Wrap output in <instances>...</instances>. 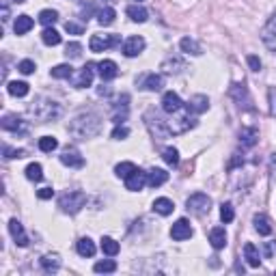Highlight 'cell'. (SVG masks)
Here are the masks:
<instances>
[{
    "label": "cell",
    "instance_id": "cell-56",
    "mask_svg": "<svg viewBox=\"0 0 276 276\" xmlns=\"http://www.w3.org/2000/svg\"><path fill=\"white\" fill-rule=\"evenodd\" d=\"M239 164H244V160L233 158V160H231V164H229V171H231V169H235V166H239Z\"/></svg>",
    "mask_w": 276,
    "mask_h": 276
},
{
    "label": "cell",
    "instance_id": "cell-10",
    "mask_svg": "<svg viewBox=\"0 0 276 276\" xmlns=\"http://www.w3.org/2000/svg\"><path fill=\"white\" fill-rule=\"evenodd\" d=\"M61 162L69 169H82L84 166V158L80 156V151L76 147H65L61 151Z\"/></svg>",
    "mask_w": 276,
    "mask_h": 276
},
{
    "label": "cell",
    "instance_id": "cell-25",
    "mask_svg": "<svg viewBox=\"0 0 276 276\" xmlns=\"http://www.w3.org/2000/svg\"><path fill=\"white\" fill-rule=\"evenodd\" d=\"M162 69H164V74H179V71L186 69V63L179 56H166L162 63Z\"/></svg>",
    "mask_w": 276,
    "mask_h": 276
},
{
    "label": "cell",
    "instance_id": "cell-17",
    "mask_svg": "<svg viewBox=\"0 0 276 276\" xmlns=\"http://www.w3.org/2000/svg\"><path fill=\"white\" fill-rule=\"evenodd\" d=\"M229 95L233 97L239 106L250 108V95H248V89H246V84H244V82H237V84L231 86V89H229Z\"/></svg>",
    "mask_w": 276,
    "mask_h": 276
},
{
    "label": "cell",
    "instance_id": "cell-12",
    "mask_svg": "<svg viewBox=\"0 0 276 276\" xmlns=\"http://www.w3.org/2000/svg\"><path fill=\"white\" fill-rule=\"evenodd\" d=\"M171 237L175 242H184V239H190L192 237V227L186 218H179V220L171 227Z\"/></svg>",
    "mask_w": 276,
    "mask_h": 276
},
{
    "label": "cell",
    "instance_id": "cell-1",
    "mask_svg": "<svg viewBox=\"0 0 276 276\" xmlns=\"http://www.w3.org/2000/svg\"><path fill=\"white\" fill-rule=\"evenodd\" d=\"M67 132L71 138L76 141H89V138H95L101 132V119L95 112H80L74 119L69 121Z\"/></svg>",
    "mask_w": 276,
    "mask_h": 276
},
{
    "label": "cell",
    "instance_id": "cell-19",
    "mask_svg": "<svg viewBox=\"0 0 276 276\" xmlns=\"http://www.w3.org/2000/svg\"><path fill=\"white\" fill-rule=\"evenodd\" d=\"M259 141V129L257 127H242L239 129V145L246 149H250V147H255Z\"/></svg>",
    "mask_w": 276,
    "mask_h": 276
},
{
    "label": "cell",
    "instance_id": "cell-16",
    "mask_svg": "<svg viewBox=\"0 0 276 276\" xmlns=\"http://www.w3.org/2000/svg\"><path fill=\"white\" fill-rule=\"evenodd\" d=\"M145 184H147V173H143L141 169H136L132 175L125 179V188L129 192H141L145 188Z\"/></svg>",
    "mask_w": 276,
    "mask_h": 276
},
{
    "label": "cell",
    "instance_id": "cell-36",
    "mask_svg": "<svg viewBox=\"0 0 276 276\" xmlns=\"http://www.w3.org/2000/svg\"><path fill=\"white\" fill-rule=\"evenodd\" d=\"M41 41L46 43V46H59V43H61V35H59V31L46 26V31L41 33Z\"/></svg>",
    "mask_w": 276,
    "mask_h": 276
},
{
    "label": "cell",
    "instance_id": "cell-23",
    "mask_svg": "<svg viewBox=\"0 0 276 276\" xmlns=\"http://www.w3.org/2000/svg\"><path fill=\"white\" fill-rule=\"evenodd\" d=\"M188 110L194 114H203L209 110V99L205 95H192L190 101H188Z\"/></svg>",
    "mask_w": 276,
    "mask_h": 276
},
{
    "label": "cell",
    "instance_id": "cell-41",
    "mask_svg": "<svg viewBox=\"0 0 276 276\" xmlns=\"http://www.w3.org/2000/svg\"><path fill=\"white\" fill-rule=\"evenodd\" d=\"M39 22L43 26H54L56 22H59V13H56L54 9H43L39 13Z\"/></svg>",
    "mask_w": 276,
    "mask_h": 276
},
{
    "label": "cell",
    "instance_id": "cell-42",
    "mask_svg": "<svg viewBox=\"0 0 276 276\" xmlns=\"http://www.w3.org/2000/svg\"><path fill=\"white\" fill-rule=\"evenodd\" d=\"M93 270L97 274H110V272L117 270V263H114L112 259H104V261H97V263L93 265Z\"/></svg>",
    "mask_w": 276,
    "mask_h": 276
},
{
    "label": "cell",
    "instance_id": "cell-3",
    "mask_svg": "<svg viewBox=\"0 0 276 276\" xmlns=\"http://www.w3.org/2000/svg\"><path fill=\"white\" fill-rule=\"evenodd\" d=\"M84 205H86V194L82 190H69L61 194V199H59V207L65 214H78Z\"/></svg>",
    "mask_w": 276,
    "mask_h": 276
},
{
    "label": "cell",
    "instance_id": "cell-18",
    "mask_svg": "<svg viewBox=\"0 0 276 276\" xmlns=\"http://www.w3.org/2000/svg\"><path fill=\"white\" fill-rule=\"evenodd\" d=\"M9 231H11V237L16 239V244L18 246H28V235H26V231H24V227H22V222L18 220V218H11L9 220Z\"/></svg>",
    "mask_w": 276,
    "mask_h": 276
},
{
    "label": "cell",
    "instance_id": "cell-2",
    "mask_svg": "<svg viewBox=\"0 0 276 276\" xmlns=\"http://www.w3.org/2000/svg\"><path fill=\"white\" fill-rule=\"evenodd\" d=\"M28 114L35 119V121H41V123H48V121H54L63 114V108L59 101L54 99H48V97H37L28 106Z\"/></svg>",
    "mask_w": 276,
    "mask_h": 276
},
{
    "label": "cell",
    "instance_id": "cell-44",
    "mask_svg": "<svg viewBox=\"0 0 276 276\" xmlns=\"http://www.w3.org/2000/svg\"><path fill=\"white\" fill-rule=\"evenodd\" d=\"M162 158H164V162L169 164V166H177L179 164V151L175 147H166Z\"/></svg>",
    "mask_w": 276,
    "mask_h": 276
},
{
    "label": "cell",
    "instance_id": "cell-37",
    "mask_svg": "<svg viewBox=\"0 0 276 276\" xmlns=\"http://www.w3.org/2000/svg\"><path fill=\"white\" fill-rule=\"evenodd\" d=\"M114 18H117V11H114L112 7H104V9L97 13V22L101 26H110L114 22Z\"/></svg>",
    "mask_w": 276,
    "mask_h": 276
},
{
    "label": "cell",
    "instance_id": "cell-28",
    "mask_svg": "<svg viewBox=\"0 0 276 276\" xmlns=\"http://www.w3.org/2000/svg\"><path fill=\"white\" fill-rule=\"evenodd\" d=\"M76 250H78L80 257H93L97 248H95V244H93L91 237H80L78 244H76Z\"/></svg>",
    "mask_w": 276,
    "mask_h": 276
},
{
    "label": "cell",
    "instance_id": "cell-34",
    "mask_svg": "<svg viewBox=\"0 0 276 276\" xmlns=\"http://www.w3.org/2000/svg\"><path fill=\"white\" fill-rule=\"evenodd\" d=\"M52 78H56V80H69L71 76H74V67L71 65H67V63H63V65H56V67H52Z\"/></svg>",
    "mask_w": 276,
    "mask_h": 276
},
{
    "label": "cell",
    "instance_id": "cell-58",
    "mask_svg": "<svg viewBox=\"0 0 276 276\" xmlns=\"http://www.w3.org/2000/svg\"><path fill=\"white\" fill-rule=\"evenodd\" d=\"M13 3H18V5H20V3H26V0H13Z\"/></svg>",
    "mask_w": 276,
    "mask_h": 276
},
{
    "label": "cell",
    "instance_id": "cell-54",
    "mask_svg": "<svg viewBox=\"0 0 276 276\" xmlns=\"http://www.w3.org/2000/svg\"><path fill=\"white\" fill-rule=\"evenodd\" d=\"M9 18H11V11H9V5H3V22H9Z\"/></svg>",
    "mask_w": 276,
    "mask_h": 276
},
{
    "label": "cell",
    "instance_id": "cell-5",
    "mask_svg": "<svg viewBox=\"0 0 276 276\" xmlns=\"http://www.w3.org/2000/svg\"><path fill=\"white\" fill-rule=\"evenodd\" d=\"M186 209L194 216L209 214V209H212V199H209L207 194H203V192H197V194H192V197H188Z\"/></svg>",
    "mask_w": 276,
    "mask_h": 276
},
{
    "label": "cell",
    "instance_id": "cell-11",
    "mask_svg": "<svg viewBox=\"0 0 276 276\" xmlns=\"http://www.w3.org/2000/svg\"><path fill=\"white\" fill-rule=\"evenodd\" d=\"M95 67H97V65L86 63L84 67L78 71V76H76V80H74V86H76V89H86V86H91V84H93V76H95Z\"/></svg>",
    "mask_w": 276,
    "mask_h": 276
},
{
    "label": "cell",
    "instance_id": "cell-57",
    "mask_svg": "<svg viewBox=\"0 0 276 276\" xmlns=\"http://www.w3.org/2000/svg\"><path fill=\"white\" fill-rule=\"evenodd\" d=\"M270 169H272V171L276 169V154H274V156H272V160H270Z\"/></svg>",
    "mask_w": 276,
    "mask_h": 276
},
{
    "label": "cell",
    "instance_id": "cell-4",
    "mask_svg": "<svg viewBox=\"0 0 276 276\" xmlns=\"http://www.w3.org/2000/svg\"><path fill=\"white\" fill-rule=\"evenodd\" d=\"M145 123H147V129L149 134L156 138V141H164V138H169L171 132H169V121H164L160 117V112L156 110H149L145 114Z\"/></svg>",
    "mask_w": 276,
    "mask_h": 276
},
{
    "label": "cell",
    "instance_id": "cell-26",
    "mask_svg": "<svg viewBox=\"0 0 276 276\" xmlns=\"http://www.w3.org/2000/svg\"><path fill=\"white\" fill-rule=\"evenodd\" d=\"M209 244H212L216 250L224 248V246H227V231H224L222 227H214L212 231H209Z\"/></svg>",
    "mask_w": 276,
    "mask_h": 276
},
{
    "label": "cell",
    "instance_id": "cell-8",
    "mask_svg": "<svg viewBox=\"0 0 276 276\" xmlns=\"http://www.w3.org/2000/svg\"><path fill=\"white\" fill-rule=\"evenodd\" d=\"M194 125H197V121H194V117H190V112L179 114V117H173L169 121V132L171 134H184L188 129H192Z\"/></svg>",
    "mask_w": 276,
    "mask_h": 276
},
{
    "label": "cell",
    "instance_id": "cell-46",
    "mask_svg": "<svg viewBox=\"0 0 276 276\" xmlns=\"http://www.w3.org/2000/svg\"><path fill=\"white\" fill-rule=\"evenodd\" d=\"M220 218H222V222H231L235 218V212H233V205H231V203H222Z\"/></svg>",
    "mask_w": 276,
    "mask_h": 276
},
{
    "label": "cell",
    "instance_id": "cell-29",
    "mask_svg": "<svg viewBox=\"0 0 276 276\" xmlns=\"http://www.w3.org/2000/svg\"><path fill=\"white\" fill-rule=\"evenodd\" d=\"M125 13L129 16V20L132 22H138V24H143V22H147V18H149V13H147V9L145 7H141V5H129L127 9H125Z\"/></svg>",
    "mask_w": 276,
    "mask_h": 276
},
{
    "label": "cell",
    "instance_id": "cell-48",
    "mask_svg": "<svg viewBox=\"0 0 276 276\" xmlns=\"http://www.w3.org/2000/svg\"><path fill=\"white\" fill-rule=\"evenodd\" d=\"M127 136H129V127L121 125V123H119V125L112 129V138H114V141H125Z\"/></svg>",
    "mask_w": 276,
    "mask_h": 276
},
{
    "label": "cell",
    "instance_id": "cell-52",
    "mask_svg": "<svg viewBox=\"0 0 276 276\" xmlns=\"http://www.w3.org/2000/svg\"><path fill=\"white\" fill-rule=\"evenodd\" d=\"M37 197L41 201H48V199L54 197V190H52V188H41V190H37Z\"/></svg>",
    "mask_w": 276,
    "mask_h": 276
},
{
    "label": "cell",
    "instance_id": "cell-39",
    "mask_svg": "<svg viewBox=\"0 0 276 276\" xmlns=\"http://www.w3.org/2000/svg\"><path fill=\"white\" fill-rule=\"evenodd\" d=\"M138 169V166L134 164V162H121V164H117L114 166V173H117V177H121V179H127L132 173Z\"/></svg>",
    "mask_w": 276,
    "mask_h": 276
},
{
    "label": "cell",
    "instance_id": "cell-7",
    "mask_svg": "<svg viewBox=\"0 0 276 276\" xmlns=\"http://www.w3.org/2000/svg\"><path fill=\"white\" fill-rule=\"evenodd\" d=\"M119 41H121L119 35H93L89 41V48H91V52H104V50L117 46Z\"/></svg>",
    "mask_w": 276,
    "mask_h": 276
},
{
    "label": "cell",
    "instance_id": "cell-14",
    "mask_svg": "<svg viewBox=\"0 0 276 276\" xmlns=\"http://www.w3.org/2000/svg\"><path fill=\"white\" fill-rule=\"evenodd\" d=\"M145 46H147V43H145V39L141 37V35H134V37H127V39H125V43H123V54L132 59V56H138V54L143 52Z\"/></svg>",
    "mask_w": 276,
    "mask_h": 276
},
{
    "label": "cell",
    "instance_id": "cell-22",
    "mask_svg": "<svg viewBox=\"0 0 276 276\" xmlns=\"http://www.w3.org/2000/svg\"><path fill=\"white\" fill-rule=\"evenodd\" d=\"M39 265L43 267V272H48V274L59 272V267H61V257L56 255V252H50V255H43V257L39 259Z\"/></svg>",
    "mask_w": 276,
    "mask_h": 276
},
{
    "label": "cell",
    "instance_id": "cell-47",
    "mask_svg": "<svg viewBox=\"0 0 276 276\" xmlns=\"http://www.w3.org/2000/svg\"><path fill=\"white\" fill-rule=\"evenodd\" d=\"M18 69L22 71V74H24V76H31L33 74V71L35 69H37V65H35L31 59H24V61H22L20 65H18Z\"/></svg>",
    "mask_w": 276,
    "mask_h": 276
},
{
    "label": "cell",
    "instance_id": "cell-33",
    "mask_svg": "<svg viewBox=\"0 0 276 276\" xmlns=\"http://www.w3.org/2000/svg\"><path fill=\"white\" fill-rule=\"evenodd\" d=\"M244 257H246V261H248L250 267H259L261 265V257H259V250H257L255 244H246L244 246Z\"/></svg>",
    "mask_w": 276,
    "mask_h": 276
},
{
    "label": "cell",
    "instance_id": "cell-27",
    "mask_svg": "<svg viewBox=\"0 0 276 276\" xmlns=\"http://www.w3.org/2000/svg\"><path fill=\"white\" fill-rule=\"evenodd\" d=\"M252 224H255V231L259 235H270L272 233V222L265 214H257L255 218H252Z\"/></svg>",
    "mask_w": 276,
    "mask_h": 276
},
{
    "label": "cell",
    "instance_id": "cell-35",
    "mask_svg": "<svg viewBox=\"0 0 276 276\" xmlns=\"http://www.w3.org/2000/svg\"><path fill=\"white\" fill-rule=\"evenodd\" d=\"M7 91H9V95H13V97H26L28 91H31V86L26 82H9Z\"/></svg>",
    "mask_w": 276,
    "mask_h": 276
},
{
    "label": "cell",
    "instance_id": "cell-30",
    "mask_svg": "<svg viewBox=\"0 0 276 276\" xmlns=\"http://www.w3.org/2000/svg\"><path fill=\"white\" fill-rule=\"evenodd\" d=\"M173 209H175V203H173L171 199L160 197V199L154 201V212L160 214V216H169V214H173Z\"/></svg>",
    "mask_w": 276,
    "mask_h": 276
},
{
    "label": "cell",
    "instance_id": "cell-55",
    "mask_svg": "<svg viewBox=\"0 0 276 276\" xmlns=\"http://www.w3.org/2000/svg\"><path fill=\"white\" fill-rule=\"evenodd\" d=\"M91 11H93V7H91V5H89V7H82V20H89Z\"/></svg>",
    "mask_w": 276,
    "mask_h": 276
},
{
    "label": "cell",
    "instance_id": "cell-15",
    "mask_svg": "<svg viewBox=\"0 0 276 276\" xmlns=\"http://www.w3.org/2000/svg\"><path fill=\"white\" fill-rule=\"evenodd\" d=\"M136 82L145 91H160L164 86V78L160 74H145L141 80H136Z\"/></svg>",
    "mask_w": 276,
    "mask_h": 276
},
{
    "label": "cell",
    "instance_id": "cell-43",
    "mask_svg": "<svg viewBox=\"0 0 276 276\" xmlns=\"http://www.w3.org/2000/svg\"><path fill=\"white\" fill-rule=\"evenodd\" d=\"M56 147H59V141H56L54 136H43V138H39V149L43 151V154H52Z\"/></svg>",
    "mask_w": 276,
    "mask_h": 276
},
{
    "label": "cell",
    "instance_id": "cell-51",
    "mask_svg": "<svg viewBox=\"0 0 276 276\" xmlns=\"http://www.w3.org/2000/svg\"><path fill=\"white\" fill-rule=\"evenodd\" d=\"M65 31H67L69 35H82L84 33V26L76 24V22H67V24H65Z\"/></svg>",
    "mask_w": 276,
    "mask_h": 276
},
{
    "label": "cell",
    "instance_id": "cell-21",
    "mask_svg": "<svg viewBox=\"0 0 276 276\" xmlns=\"http://www.w3.org/2000/svg\"><path fill=\"white\" fill-rule=\"evenodd\" d=\"M127 110H129V97L127 95H121L119 97V101L114 104V112H112V121L117 123H123L125 121V117H127Z\"/></svg>",
    "mask_w": 276,
    "mask_h": 276
},
{
    "label": "cell",
    "instance_id": "cell-38",
    "mask_svg": "<svg viewBox=\"0 0 276 276\" xmlns=\"http://www.w3.org/2000/svg\"><path fill=\"white\" fill-rule=\"evenodd\" d=\"M101 250H104V255H108V257L119 255V242H114L112 237H101Z\"/></svg>",
    "mask_w": 276,
    "mask_h": 276
},
{
    "label": "cell",
    "instance_id": "cell-6",
    "mask_svg": "<svg viewBox=\"0 0 276 276\" xmlns=\"http://www.w3.org/2000/svg\"><path fill=\"white\" fill-rule=\"evenodd\" d=\"M261 41L270 52H276V13H272L270 20L261 28Z\"/></svg>",
    "mask_w": 276,
    "mask_h": 276
},
{
    "label": "cell",
    "instance_id": "cell-53",
    "mask_svg": "<svg viewBox=\"0 0 276 276\" xmlns=\"http://www.w3.org/2000/svg\"><path fill=\"white\" fill-rule=\"evenodd\" d=\"M246 61H248V67H250L252 71H259V69H261V61H259V56L250 54V56H248V59H246Z\"/></svg>",
    "mask_w": 276,
    "mask_h": 276
},
{
    "label": "cell",
    "instance_id": "cell-13",
    "mask_svg": "<svg viewBox=\"0 0 276 276\" xmlns=\"http://www.w3.org/2000/svg\"><path fill=\"white\" fill-rule=\"evenodd\" d=\"M181 108H184V101H181V97L177 95V93L166 91L164 95H162V110H164V112L175 114V112L181 110Z\"/></svg>",
    "mask_w": 276,
    "mask_h": 276
},
{
    "label": "cell",
    "instance_id": "cell-40",
    "mask_svg": "<svg viewBox=\"0 0 276 276\" xmlns=\"http://www.w3.org/2000/svg\"><path fill=\"white\" fill-rule=\"evenodd\" d=\"M26 179H31V181H41L43 179V169H41V164L37 162H31L26 166Z\"/></svg>",
    "mask_w": 276,
    "mask_h": 276
},
{
    "label": "cell",
    "instance_id": "cell-45",
    "mask_svg": "<svg viewBox=\"0 0 276 276\" xmlns=\"http://www.w3.org/2000/svg\"><path fill=\"white\" fill-rule=\"evenodd\" d=\"M65 56H67V59H80V56H82V46H80V43H67V48H65Z\"/></svg>",
    "mask_w": 276,
    "mask_h": 276
},
{
    "label": "cell",
    "instance_id": "cell-31",
    "mask_svg": "<svg viewBox=\"0 0 276 276\" xmlns=\"http://www.w3.org/2000/svg\"><path fill=\"white\" fill-rule=\"evenodd\" d=\"M179 48H181V52H186V54H192V56H199L203 54V48L199 46V41H194L190 37H184L179 41Z\"/></svg>",
    "mask_w": 276,
    "mask_h": 276
},
{
    "label": "cell",
    "instance_id": "cell-24",
    "mask_svg": "<svg viewBox=\"0 0 276 276\" xmlns=\"http://www.w3.org/2000/svg\"><path fill=\"white\" fill-rule=\"evenodd\" d=\"M166 181H169V173L164 169H151L147 173V184L151 188H160V186H164Z\"/></svg>",
    "mask_w": 276,
    "mask_h": 276
},
{
    "label": "cell",
    "instance_id": "cell-49",
    "mask_svg": "<svg viewBox=\"0 0 276 276\" xmlns=\"http://www.w3.org/2000/svg\"><path fill=\"white\" fill-rule=\"evenodd\" d=\"M263 255L265 259H276V239H270V242L263 244Z\"/></svg>",
    "mask_w": 276,
    "mask_h": 276
},
{
    "label": "cell",
    "instance_id": "cell-50",
    "mask_svg": "<svg viewBox=\"0 0 276 276\" xmlns=\"http://www.w3.org/2000/svg\"><path fill=\"white\" fill-rule=\"evenodd\" d=\"M3 154H5V158H24V149H11L9 145H5L3 147Z\"/></svg>",
    "mask_w": 276,
    "mask_h": 276
},
{
    "label": "cell",
    "instance_id": "cell-20",
    "mask_svg": "<svg viewBox=\"0 0 276 276\" xmlns=\"http://www.w3.org/2000/svg\"><path fill=\"white\" fill-rule=\"evenodd\" d=\"M97 71H99L101 80H114V78L119 76L117 63H114V61H108V59H104L101 63H97Z\"/></svg>",
    "mask_w": 276,
    "mask_h": 276
},
{
    "label": "cell",
    "instance_id": "cell-32",
    "mask_svg": "<svg viewBox=\"0 0 276 276\" xmlns=\"http://www.w3.org/2000/svg\"><path fill=\"white\" fill-rule=\"evenodd\" d=\"M33 26H35V22L31 16H18L16 24H13V31H16V35H26Z\"/></svg>",
    "mask_w": 276,
    "mask_h": 276
},
{
    "label": "cell",
    "instance_id": "cell-59",
    "mask_svg": "<svg viewBox=\"0 0 276 276\" xmlns=\"http://www.w3.org/2000/svg\"><path fill=\"white\" fill-rule=\"evenodd\" d=\"M136 3H143V0H136Z\"/></svg>",
    "mask_w": 276,
    "mask_h": 276
},
{
    "label": "cell",
    "instance_id": "cell-9",
    "mask_svg": "<svg viewBox=\"0 0 276 276\" xmlns=\"http://www.w3.org/2000/svg\"><path fill=\"white\" fill-rule=\"evenodd\" d=\"M0 125H3V129H7V132H13V134H26L28 132L26 121H22L18 114H5L3 121H0Z\"/></svg>",
    "mask_w": 276,
    "mask_h": 276
}]
</instances>
